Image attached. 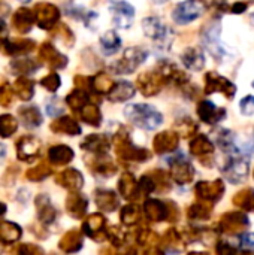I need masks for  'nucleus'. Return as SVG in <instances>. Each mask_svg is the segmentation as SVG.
Masks as SVG:
<instances>
[{
  "label": "nucleus",
  "instance_id": "nucleus-3",
  "mask_svg": "<svg viewBox=\"0 0 254 255\" xmlns=\"http://www.w3.org/2000/svg\"><path fill=\"white\" fill-rule=\"evenodd\" d=\"M148 55L150 52L142 48L141 45H135V46H129L124 49L121 58L115 60L112 64H111V72L115 73V75H130L133 73L136 69H139L147 60H148Z\"/></svg>",
  "mask_w": 254,
  "mask_h": 255
},
{
  "label": "nucleus",
  "instance_id": "nucleus-32",
  "mask_svg": "<svg viewBox=\"0 0 254 255\" xmlns=\"http://www.w3.org/2000/svg\"><path fill=\"white\" fill-rule=\"evenodd\" d=\"M148 255H162V254H160V253H159L157 250H151V251L148 253Z\"/></svg>",
  "mask_w": 254,
  "mask_h": 255
},
{
  "label": "nucleus",
  "instance_id": "nucleus-10",
  "mask_svg": "<svg viewBox=\"0 0 254 255\" xmlns=\"http://www.w3.org/2000/svg\"><path fill=\"white\" fill-rule=\"evenodd\" d=\"M196 112L204 123L211 124V126L219 124L220 121H223L226 118V109L216 106L211 100H201L198 103Z\"/></svg>",
  "mask_w": 254,
  "mask_h": 255
},
{
  "label": "nucleus",
  "instance_id": "nucleus-19",
  "mask_svg": "<svg viewBox=\"0 0 254 255\" xmlns=\"http://www.w3.org/2000/svg\"><path fill=\"white\" fill-rule=\"evenodd\" d=\"M118 188L123 197L126 199H132L139 193V185H136L135 178L130 173H124L118 182Z\"/></svg>",
  "mask_w": 254,
  "mask_h": 255
},
{
  "label": "nucleus",
  "instance_id": "nucleus-34",
  "mask_svg": "<svg viewBox=\"0 0 254 255\" xmlns=\"http://www.w3.org/2000/svg\"><path fill=\"white\" fill-rule=\"evenodd\" d=\"M190 255H204V254H198V253H196V254H190Z\"/></svg>",
  "mask_w": 254,
  "mask_h": 255
},
{
  "label": "nucleus",
  "instance_id": "nucleus-35",
  "mask_svg": "<svg viewBox=\"0 0 254 255\" xmlns=\"http://www.w3.org/2000/svg\"><path fill=\"white\" fill-rule=\"evenodd\" d=\"M252 85H253V87H254V81H253V82H252Z\"/></svg>",
  "mask_w": 254,
  "mask_h": 255
},
{
  "label": "nucleus",
  "instance_id": "nucleus-18",
  "mask_svg": "<svg viewBox=\"0 0 254 255\" xmlns=\"http://www.w3.org/2000/svg\"><path fill=\"white\" fill-rule=\"evenodd\" d=\"M249 226L247 217L243 214H229L226 217H223L222 220V229L228 233H237V232H243L246 227Z\"/></svg>",
  "mask_w": 254,
  "mask_h": 255
},
{
  "label": "nucleus",
  "instance_id": "nucleus-4",
  "mask_svg": "<svg viewBox=\"0 0 254 255\" xmlns=\"http://www.w3.org/2000/svg\"><path fill=\"white\" fill-rule=\"evenodd\" d=\"M141 28L145 37L153 40L156 45H159L160 49H166L168 46L171 48L174 34L172 30L163 22L160 16L156 15H148L141 21Z\"/></svg>",
  "mask_w": 254,
  "mask_h": 255
},
{
  "label": "nucleus",
  "instance_id": "nucleus-27",
  "mask_svg": "<svg viewBox=\"0 0 254 255\" xmlns=\"http://www.w3.org/2000/svg\"><path fill=\"white\" fill-rule=\"evenodd\" d=\"M249 1H244V0H237L231 4V9L229 12L231 13H235V15H241V13H246L249 10Z\"/></svg>",
  "mask_w": 254,
  "mask_h": 255
},
{
  "label": "nucleus",
  "instance_id": "nucleus-24",
  "mask_svg": "<svg viewBox=\"0 0 254 255\" xmlns=\"http://www.w3.org/2000/svg\"><path fill=\"white\" fill-rule=\"evenodd\" d=\"M141 218V209L138 206H126L121 211V220L126 224H133Z\"/></svg>",
  "mask_w": 254,
  "mask_h": 255
},
{
  "label": "nucleus",
  "instance_id": "nucleus-23",
  "mask_svg": "<svg viewBox=\"0 0 254 255\" xmlns=\"http://www.w3.org/2000/svg\"><path fill=\"white\" fill-rule=\"evenodd\" d=\"M210 212H211V208L207 206V202L201 203V205H195L190 208L189 211V217L192 220H205L210 217Z\"/></svg>",
  "mask_w": 254,
  "mask_h": 255
},
{
  "label": "nucleus",
  "instance_id": "nucleus-17",
  "mask_svg": "<svg viewBox=\"0 0 254 255\" xmlns=\"http://www.w3.org/2000/svg\"><path fill=\"white\" fill-rule=\"evenodd\" d=\"M144 214L148 220H153V221H163L168 217L171 218V212H169L168 206L159 200H148L145 203Z\"/></svg>",
  "mask_w": 254,
  "mask_h": 255
},
{
  "label": "nucleus",
  "instance_id": "nucleus-22",
  "mask_svg": "<svg viewBox=\"0 0 254 255\" xmlns=\"http://www.w3.org/2000/svg\"><path fill=\"white\" fill-rule=\"evenodd\" d=\"M234 202H235V205H238V206H241L244 209L254 211V191L247 188V190L238 193Z\"/></svg>",
  "mask_w": 254,
  "mask_h": 255
},
{
  "label": "nucleus",
  "instance_id": "nucleus-26",
  "mask_svg": "<svg viewBox=\"0 0 254 255\" xmlns=\"http://www.w3.org/2000/svg\"><path fill=\"white\" fill-rule=\"evenodd\" d=\"M240 111L243 115L246 117H252L254 115V96H246L241 102H240Z\"/></svg>",
  "mask_w": 254,
  "mask_h": 255
},
{
  "label": "nucleus",
  "instance_id": "nucleus-6",
  "mask_svg": "<svg viewBox=\"0 0 254 255\" xmlns=\"http://www.w3.org/2000/svg\"><path fill=\"white\" fill-rule=\"evenodd\" d=\"M111 16H112V24L118 30H127L132 27L136 10L135 6L130 4L126 0H109L108 1Z\"/></svg>",
  "mask_w": 254,
  "mask_h": 255
},
{
  "label": "nucleus",
  "instance_id": "nucleus-36",
  "mask_svg": "<svg viewBox=\"0 0 254 255\" xmlns=\"http://www.w3.org/2000/svg\"><path fill=\"white\" fill-rule=\"evenodd\" d=\"M244 255H252V254H244Z\"/></svg>",
  "mask_w": 254,
  "mask_h": 255
},
{
  "label": "nucleus",
  "instance_id": "nucleus-1",
  "mask_svg": "<svg viewBox=\"0 0 254 255\" xmlns=\"http://www.w3.org/2000/svg\"><path fill=\"white\" fill-rule=\"evenodd\" d=\"M201 43L202 48L219 63H223L231 57L228 45L222 39V22L220 19H211L201 28Z\"/></svg>",
  "mask_w": 254,
  "mask_h": 255
},
{
  "label": "nucleus",
  "instance_id": "nucleus-15",
  "mask_svg": "<svg viewBox=\"0 0 254 255\" xmlns=\"http://www.w3.org/2000/svg\"><path fill=\"white\" fill-rule=\"evenodd\" d=\"M225 187L222 184V181H216V182H199L196 187V193L198 196L204 200V202H214L217 199H220V196L223 194Z\"/></svg>",
  "mask_w": 254,
  "mask_h": 255
},
{
  "label": "nucleus",
  "instance_id": "nucleus-30",
  "mask_svg": "<svg viewBox=\"0 0 254 255\" xmlns=\"http://www.w3.org/2000/svg\"><path fill=\"white\" fill-rule=\"evenodd\" d=\"M241 245H243V248H246V250H254V235L253 233H249V235H243V238H241Z\"/></svg>",
  "mask_w": 254,
  "mask_h": 255
},
{
  "label": "nucleus",
  "instance_id": "nucleus-33",
  "mask_svg": "<svg viewBox=\"0 0 254 255\" xmlns=\"http://www.w3.org/2000/svg\"><path fill=\"white\" fill-rule=\"evenodd\" d=\"M252 22H253V25H254V13L252 15Z\"/></svg>",
  "mask_w": 254,
  "mask_h": 255
},
{
  "label": "nucleus",
  "instance_id": "nucleus-28",
  "mask_svg": "<svg viewBox=\"0 0 254 255\" xmlns=\"http://www.w3.org/2000/svg\"><path fill=\"white\" fill-rule=\"evenodd\" d=\"M87 120H88L93 126H97V124L100 123L102 115H100V112H99V109H97L96 106H90V108L87 109Z\"/></svg>",
  "mask_w": 254,
  "mask_h": 255
},
{
  "label": "nucleus",
  "instance_id": "nucleus-16",
  "mask_svg": "<svg viewBox=\"0 0 254 255\" xmlns=\"http://www.w3.org/2000/svg\"><path fill=\"white\" fill-rule=\"evenodd\" d=\"M178 146V134L174 131H162L154 137V148L159 154L172 152Z\"/></svg>",
  "mask_w": 254,
  "mask_h": 255
},
{
  "label": "nucleus",
  "instance_id": "nucleus-21",
  "mask_svg": "<svg viewBox=\"0 0 254 255\" xmlns=\"http://www.w3.org/2000/svg\"><path fill=\"white\" fill-rule=\"evenodd\" d=\"M93 88L97 91V93H102V94H109L111 90L114 88L115 82L111 79V76L106 73V72H100L99 75H96L93 78Z\"/></svg>",
  "mask_w": 254,
  "mask_h": 255
},
{
  "label": "nucleus",
  "instance_id": "nucleus-14",
  "mask_svg": "<svg viewBox=\"0 0 254 255\" xmlns=\"http://www.w3.org/2000/svg\"><path fill=\"white\" fill-rule=\"evenodd\" d=\"M225 173L231 182L238 184L246 179L249 173V163L241 158H232L228 161V166L225 167Z\"/></svg>",
  "mask_w": 254,
  "mask_h": 255
},
{
  "label": "nucleus",
  "instance_id": "nucleus-12",
  "mask_svg": "<svg viewBox=\"0 0 254 255\" xmlns=\"http://www.w3.org/2000/svg\"><path fill=\"white\" fill-rule=\"evenodd\" d=\"M99 45H100L102 54L106 57H111V55H115L120 52L121 45H123V39L120 37V34L115 30H108L100 36Z\"/></svg>",
  "mask_w": 254,
  "mask_h": 255
},
{
  "label": "nucleus",
  "instance_id": "nucleus-11",
  "mask_svg": "<svg viewBox=\"0 0 254 255\" xmlns=\"http://www.w3.org/2000/svg\"><path fill=\"white\" fill-rule=\"evenodd\" d=\"M171 167H172V178L178 182V184H189L193 176H195V169L192 167V164L184 158L183 154L178 152L177 158H172L171 161Z\"/></svg>",
  "mask_w": 254,
  "mask_h": 255
},
{
  "label": "nucleus",
  "instance_id": "nucleus-7",
  "mask_svg": "<svg viewBox=\"0 0 254 255\" xmlns=\"http://www.w3.org/2000/svg\"><path fill=\"white\" fill-rule=\"evenodd\" d=\"M204 82H205V94L220 93L229 100H232L237 94V85L229 78L217 72H207L204 76Z\"/></svg>",
  "mask_w": 254,
  "mask_h": 255
},
{
  "label": "nucleus",
  "instance_id": "nucleus-25",
  "mask_svg": "<svg viewBox=\"0 0 254 255\" xmlns=\"http://www.w3.org/2000/svg\"><path fill=\"white\" fill-rule=\"evenodd\" d=\"M178 128H180V134H181L183 137H189V136H192V134L196 131L198 127H196V124H195L190 118H184V120L180 121Z\"/></svg>",
  "mask_w": 254,
  "mask_h": 255
},
{
  "label": "nucleus",
  "instance_id": "nucleus-29",
  "mask_svg": "<svg viewBox=\"0 0 254 255\" xmlns=\"http://www.w3.org/2000/svg\"><path fill=\"white\" fill-rule=\"evenodd\" d=\"M217 253L219 255H237V251L226 242H222L217 248Z\"/></svg>",
  "mask_w": 254,
  "mask_h": 255
},
{
  "label": "nucleus",
  "instance_id": "nucleus-20",
  "mask_svg": "<svg viewBox=\"0 0 254 255\" xmlns=\"http://www.w3.org/2000/svg\"><path fill=\"white\" fill-rule=\"evenodd\" d=\"M213 149H214V146H213L211 140H210L207 136H204V134L196 136V137L192 140V143H190V151H192V154L199 155V157L207 155V154H211Z\"/></svg>",
  "mask_w": 254,
  "mask_h": 255
},
{
  "label": "nucleus",
  "instance_id": "nucleus-2",
  "mask_svg": "<svg viewBox=\"0 0 254 255\" xmlns=\"http://www.w3.org/2000/svg\"><path fill=\"white\" fill-rule=\"evenodd\" d=\"M124 117L142 130H156L163 123V115L148 103H132L124 108Z\"/></svg>",
  "mask_w": 254,
  "mask_h": 255
},
{
  "label": "nucleus",
  "instance_id": "nucleus-31",
  "mask_svg": "<svg viewBox=\"0 0 254 255\" xmlns=\"http://www.w3.org/2000/svg\"><path fill=\"white\" fill-rule=\"evenodd\" d=\"M151 1H153L154 4H165L168 0H151Z\"/></svg>",
  "mask_w": 254,
  "mask_h": 255
},
{
  "label": "nucleus",
  "instance_id": "nucleus-5",
  "mask_svg": "<svg viewBox=\"0 0 254 255\" xmlns=\"http://www.w3.org/2000/svg\"><path fill=\"white\" fill-rule=\"evenodd\" d=\"M208 6L204 0H183L172 9V21L178 25H187L205 15Z\"/></svg>",
  "mask_w": 254,
  "mask_h": 255
},
{
  "label": "nucleus",
  "instance_id": "nucleus-8",
  "mask_svg": "<svg viewBox=\"0 0 254 255\" xmlns=\"http://www.w3.org/2000/svg\"><path fill=\"white\" fill-rule=\"evenodd\" d=\"M166 82L163 79V76L160 75V72L154 67L150 70L142 72L138 78H136V88L141 91L142 96L145 97H153L157 96L163 88H165Z\"/></svg>",
  "mask_w": 254,
  "mask_h": 255
},
{
  "label": "nucleus",
  "instance_id": "nucleus-9",
  "mask_svg": "<svg viewBox=\"0 0 254 255\" xmlns=\"http://www.w3.org/2000/svg\"><path fill=\"white\" fill-rule=\"evenodd\" d=\"M180 58L184 69L190 72H202L207 66L205 49L202 46H187L181 52Z\"/></svg>",
  "mask_w": 254,
  "mask_h": 255
},
{
  "label": "nucleus",
  "instance_id": "nucleus-13",
  "mask_svg": "<svg viewBox=\"0 0 254 255\" xmlns=\"http://www.w3.org/2000/svg\"><path fill=\"white\" fill-rule=\"evenodd\" d=\"M136 93V85L132 84L130 81H117L114 88L111 90V93L108 94V99L112 103H121V102H127L130 100Z\"/></svg>",
  "mask_w": 254,
  "mask_h": 255
}]
</instances>
